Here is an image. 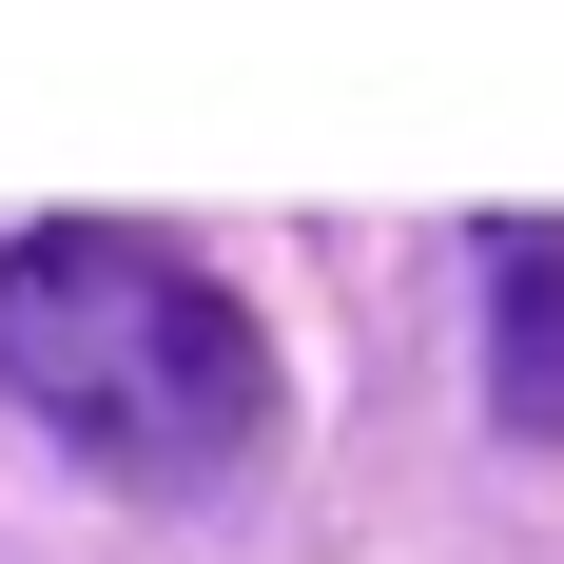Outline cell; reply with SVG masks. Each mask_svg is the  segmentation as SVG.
<instances>
[{
  "mask_svg": "<svg viewBox=\"0 0 564 564\" xmlns=\"http://www.w3.org/2000/svg\"><path fill=\"white\" fill-rule=\"evenodd\" d=\"M487 409L564 448V215H487Z\"/></svg>",
  "mask_w": 564,
  "mask_h": 564,
  "instance_id": "obj_2",
  "label": "cell"
},
{
  "mask_svg": "<svg viewBox=\"0 0 564 564\" xmlns=\"http://www.w3.org/2000/svg\"><path fill=\"white\" fill-rule=\"evenodd\" d=\"M0 390L117 487H234L273 448V332L137 215H40L0 253Z\"/></svg>",
  "mask_w": 564,
  "mask_h": 564,
  "instance_id": "obj_1",
  "label": "cell"
}]
</instances>
